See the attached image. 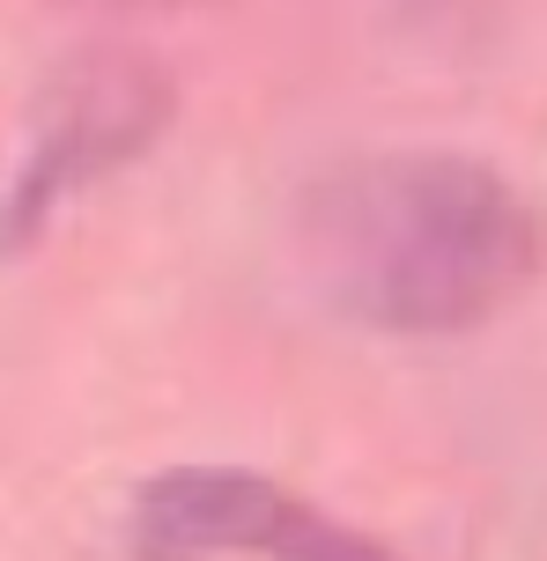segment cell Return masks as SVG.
<instances>
[{"instance_id":"cell-4","label":"cell","mask_w":547,"mask_h":561,"mask_svg":"<svg viewBox=\"0 0 547 561\" xmlns=\"http://www.w3.org/2000/svg\"><path fill=\"white\" fill-rule=\"evenodd\" d=\"M67 8H163V0H67Z\"/></svg>"},{"instance_id":"cell-2","label":"cell","mask_w":547,"mask_h":561,"mask_svg":"<svg viewBox=\"0 0 547 561\" xmlns=\"http://www.w3.org/2000/svg\"><path fill=\"white\" fill-rule=\"evenodd\" d=\"M171 112H178V89L148 53L112 45V53H82L75 67H59L37 118H30L23 170L0 193V259L37 244L67 199L104 185L112 170L141 163L163 140Z\"/></svg>"},{"instance_id":"cell-3","label":"cell","mask_w":547,"mask_h":561,"mask_svg":"<svg viewBox=\"0 0 547 561\" xmlns=\"http://www.w3.org/2000/svg\"><path fill=\"white\" fill-rule=\"evenodd\" d=\"M134 561H392V547L266 473L171 466L134 495Z\"/></svg>"},{"instance_id":"cell-1","label":"cell","mask_w":547,"mask_h":561,"mask_svg":"<svg viewBox=\"0 0 547 561\" xmlns=\"http://www.w3.org/2000/svg\"><path fill=\"white\" fill-rule=\"evenodd\" d=\"M304 274L377 333H466L540 274V222L503 170L444 148L355 156L304 185Z\"/></svg>"}]
</instances>
